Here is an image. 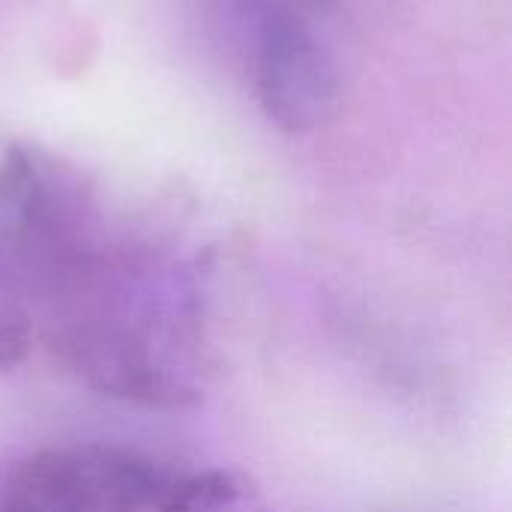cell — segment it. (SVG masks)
I'll use <instances>...</instances> for the list:
<instances>
[{
  "label": "cell",
  "instance_id": "obj_1",
  "mask_svg": "<svg viewBox=\"0 0 512 512\" xmlns=\"http://www.w3.org/2000/svg\"><path fill=\"white\" fill-rule=\"evenodd\" d=\"M171 486L150 459L117 447H51L6 474L0 512H156Z\"/></svg>",
  "mask_w": 512,
  "mask_h": 512
},
{
  "label": "cell",
  "instance_id": "obj_2",
  "mask_svg": "<svg viewBox=\"0 0 512 512\" xmlns=\"http://www.w3.org/2000/svg\"><path fill=\"white\" fill-rule=\"evenodd\" d=\"M252 33V81L264 114L285 132L318 129L339 102V69L318 24H261Z\"/></svg>",
  "mask_w": 512,
  "mask_h": 512
},
{
  "label": "cell",
  "instance_id": "obj_3",
  "mask_svg": "<svg viewBox=\"0 0 512 512\" xmlns=\"http://www.w3.org/2000/svg\"><path fill=\"white\" fill-rule=\"evenodd\" d=\"M156 512H270V507L249 480L210 471L174 483Z\"/></svg>",
  "mask_w": 512,
  "mask_h": 512
},
{
  "label": "cell",
  "instance_id": "obj_4",
  "mask_svg": "<svg viewBox=\"0 0 512 512\" xmlns=\"http://www.w3.org/2000/svg\"><path fill=\"white\" fill-rule=\"evenodd\" d=\"M237 3L252 27L285 24V21L321 24L333 6V0H237Z\"/></svg>",
  "mask_w": 512,
  "mask_h": 512
}]
</instances>
